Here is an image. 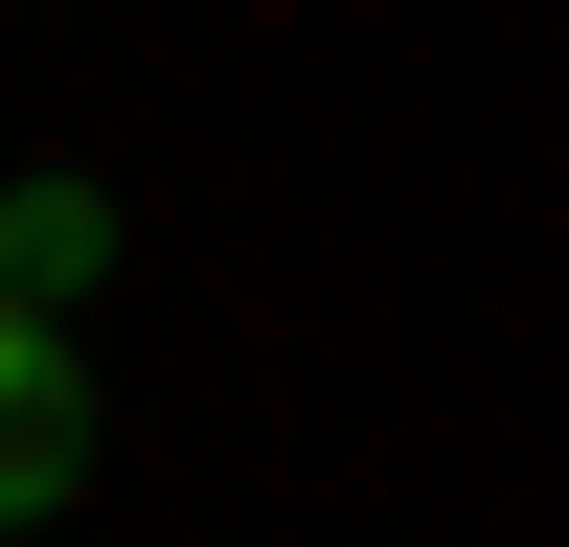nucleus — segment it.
<instances>
[{
  "label": "nucleus",
  "mask_w": 569,
  "mask_h": 547,
  "mask_svg": "<svg viewBox=\"0 0 569 547\" xmlns=\"http://www.w3.org/2000/svg\"><path fill=\"white\" fill-rule=\"evenodd\" d=\"M0 297H46V319L114 297V182H0Z\"/></svg>",
  "instance_id": "f03ea898"
},
{
  "label": "nucleus",
  "mask_w": 569,
  "mask_h": 547,
  "mask_svg": "<svg viewBox=\"0 0 569 547\" xmlns=\"http://www.w3.org/2000/svg\"><path fill=\"white\" fill-rule=\"evenodd\" d=\"M69 479H91V342L46 297H0V525H46Z\"/></svg>",
  "instance_id": "f257e3e1"
}]
</instances>
